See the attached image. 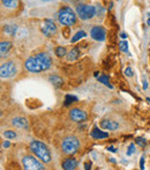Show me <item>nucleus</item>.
I'll list each match as a JSON object with an SVG mask.
<instances>
[{"mask_svg": "<svg viewBox=\"0 0 150 170\" xmlns=\"http://www.w3.org/2000/svg\"><path fill=\"white\" fill-rule=\"evenodd\" d=\"M125 74H126L127 76H133V71H132V68H130V67H127V68L125 69Z\"/></svg>", "mask_w": 150, "mask_h": 170, "instance_id": "obj_29", "label": "nucleus"}, {"mask_svg": "<svg viewBox=\"0 0 150 170\" xmlns=\"http://www.w3.org/2000/svg\"><path fill=\"white\" fill-rule=\"evenodd\" d=\"M80 148V141L76 136H67L61 142V149L67 155L75 154Z\"/></svg>", "mask_w": 150, "mask_h": 170, "instance_id": "obj_3", "label": "nucleus"}, {"mask_svg": "<svg viewBox=\"0 0 150 170\" xmlns=\"http://www.w3.org/2000/svg\"><path fill=\"white\" fill-rule=\"evenodd\" d=\"M120 37H121L122 39H126V38H127V34H126V32H122V34L120 35Z\"/></svg>", "mask_w": 150, "mask_h": 170, "instance_id": "obj_34", "label": "nucleus"}, {"mask_svg": "<svg viewBox=\"0 0 150 170\" xmlns=\"http://www.w3.org/2000/svg\"><path fill=\"white\" fill-rule=\"evenodd\" d=\"M48 81H50L55 88H59V87H61V86L63 84L62 79H61L60 76H58V75H51V76L48 77Z\"/></svg>", "mask_w": 150, "mask_h": 170, "instance_id": "obj_17", "label": "nucleus"}, {"mask_svg": "<svg viewBox=\"0 0 150 170\" xmlns=\"http://www.w3.org/2000/svg\"><path fill=\"white\" fill-rule=\"evenodd\" d=\"M58 21L63 25H73L76 22V15L69 7H62L58 13Z\"/></svg>", "mask_w": 150, "mask_h": 170, "instance_id": "obj_2", "label": "nucleus"}, {"mask_svg": "<svg viewBox=\"0 0 150 170\" xmlns=\"http://www.w3.org/2000/svg\"><path fill=\"white\" fill-rule=\"evenodd\" d=\"M30 149H31V151H32L39 160H42L44 163H48V162L51 161V158H52L51 151H50L48 147H47L45 143H43L42 141H37V140L32 141V142L30 143Z\"/></svg>", "mask_w": 150, "mask_h": 170, "instance_id": "obj_1", "label": "nucleus"}, {"mask_svg": "<svg viewBox=\"0 0 150 170\" xmlns=\"http://www.w3.org/2000/svg\"><path fill=\"white\" fill-rule=\"evenodd\" d=\"M147 101H148L149 103H150V98H149V97H147Z\"/></svg>", "mask_w": 150, "mask_h": 170, "instance_id": "obj_38", "label": "nucleus"}, {"mask_svg": "<svg viewBox=\"0 0 150 170\" xmlns=\"http://www.w3.org/2000/svg\"><path fill=\"white\" fill-rule=\"evenodd\" d=\"M98 81H99V82H102L103 84L107 86L108 88H112V84H110V83H108V81H110L108 75H102V76H98Z\"/></svg>", "mask_w": 150, "mask_h": 170, "instance_id": "obj_23", "label": "nucleus"}, {"mask_svg": "<svg viewBox=\"0 0 150 170\" xmlns=\"http://www.w3.org/2000/svg\"><path fill=\"white\" fill-rule=\"evenodd\" d=\"M90 168H91V163H90V162L84 164V169H85V170H88V169H90Z\"/></svg>", "mask_w": 150, "mask_h": 170, "instance_id": "obj_33", "label": "nucleus"}, {"mask_svg": "<svg viewBox=\"0 0 150 170\" xmlns=\"http://www.w3.org/2000/svg\"><path fill=\"white\" fill-rule=\"evenodd\" d=\"M77 167V161L73 157H68L62 162V168L65 170H74Z\"/></svg>", "mask_w": 150, "mask_h": 170, "instance_id": "obj_15", "label": "nucleus"}, {"mask_svg": "<svg viewBox=\"0 0 150 170\" xmlns=\"http://www.w3.org/2000/svg\"><path fill=\"white\" fill-rule=\"evenodd\" d=\"M148 25H150V14H149V19H148Z\"/></svg>", "mask_w": 150, "mask_h": 170, "instance_id": "obj_37", "label": "nucleus"}, {"mask_svg": "<svg viewBox=\"0 0 150 170\" xmlns=\"http://www.w3.org/2000/svg\"><path fill=\"white\" fill-rule=\"evenodd\" d=\"M87 36V34H85V31H83V30H80V31H77L73 37H72V39H70V42L72 43H75V42H77V40H80L81 38H83V37H85Z\"/></svg>", "mask_w": 150, "mask_h": 170, "instance_id": "obj_21", "label": "nucleus"}, {"mask_svg": "<svg viewBox=\"0 0 150 170\" xmlns=\"http://www.w3.org/2000/svg\"><path fill=\"white\" fill-rule=\"evenodd\" d=\"M12 125L17 128H28V121L23 117H15L12 119Z\"/></svg>", "mask_w": 150, "mask_h": 170, "instance_id": "obj_14", "label": "nucleus"}, {"mask_svg": "<svg viewBox=\"0 0 150 170\" xmlns=\"http://www.w3.org/2000/svg\"><path fill=\"white\" fill-rule=\"evenodd\" d=\"M90 135H91V138L97 139V140H102V139L108 138V133H107V132H104V131H102V130H99L97 126L93 127V130L90 132Z\"/></svg>", "mask_w": 150, "mask_h": 170, "instance_id": "obj_13", "label": "nucleus"}, {"mask_svg": "<svg viewBox=\"0 0 150 170\" xmlns=\"http://www.w3.org/2000/svg\"><path fill=\"white\" fill-rule=\"evenodd\" d=\"M9 146H10V143H9L8 141H5V142L2 143V147H5V148H8Z\"/></svg>", "mask_w": 150, "mask_h": 170, "instance_id": "obj_32", "label": "nucleus"}, {"mask_svg": "<svg viewBox=\"0 0 150 170\" xmlns=\"http://www.w3.org/2000/svg\"><path fill=\"white\" fill-rule=\"evenodd\" d=\"M24 66H25V68H27L29 72H31V73H39V72L43 71L40 64H39L38 60L36 59V57H30V58H28V59L25 60V62H24Z\"/></svg>", "mask_w": 150, "mask_h": 170, "instance_id": "obj_9", "label": "nucleus"}, {"mask_svg": "<svg viewBox=\"0 0 150 170\" xmlns=\"http://www.w3.org/2000/svg\"><path fill=\"white\" fill-rule=\"evenodd\" d=\"M78 57H80V49L74 47V49H72L69 51V53L67 56V59H68V61H74V60L78 59Z\"/></svg>", "mask_w": 150, "mask_h": 170, "instance_id": "obj_16", "label": "nucleus"}, {"mask_svg": "<svg viewBox=\"0 0 150 170\" xmlns=\"http://www.w3.org/2000/svg\"><path fill=\"white\" fill-rule=\"evenodd\" d=\"M90 36L92 39L95 40H98V42H103L105 40L106 38V30L104 27H100V25H95L91 28L90 30Z\"/></svg>", "mask_w": 150, "mask_h": 170, "instance_id": "obj_8", "label": "nucleus"}, {"mask_svg": "<svg viewBox=\"0 0 150 170\" xmlns=\"http://www.w3.org/2000/svg\"><path fill=\"white\" fill-rule=\"evenodd\" d=\"M147 88H148V83H147V81H145V80H144V81H143V89H144V90H145V89H147Z\"/></svg>", "mask_w": 150, "mask_h": 170, "instance_id": "obj_35", "label": "nucleus"}, {"mask_svg": "<svg viewBox=\"0 0 150 170\" xmlns=\"http://www.w3.org/2000/svg\"><path fill=\"white\" fill-rule=\"evenodd\" d=\"M16 73V67L14 65V62L8 61V62H3L0 66V76L1 79H7V77H12L14 76Z\"/></svg>", "mask_w": 150, "mask_h": 170, "instance_id": "obj_6", "label": "nucleus"}, {"mask_svg": "<svg viewBox=\"0 0 150 170\" xmlns=\"http://www.w3.org/2000/svg\"><path fill=\"white\" fill-rule=\"evenodd\" d=\"M10 47H12L10 42H1V44H0V53H1V57H5L7 54V52L9 51Z\"/></svg>", "mask_w": 150, "mask_h": 170, "instance_id": "obj_18", "label": "nucleus"}, {"mask_svg": "<svg viewBox=\"0 0 150 170\" xmlns=\"http://www.w3.org/2000/svg\"><path fill=\"white\" fill-rule=\"evenodd\" d=\"M3 31H5L6 34L10 35V36H14V35L16 34V31H17V27H16V25H5Z\"/></svg>", "mask_w": 150, "mask_h": 170, "instance_id": "obj_20", "label": "nucleus"}, {"mask_svg": "<svg viewBox=\"0 0 150 170\" xmlns=\"http://www.w3.org/2000/svg\"><path fill=\"white\" fill-rule=\"evenodd\" d=\"M22 165L27 170H43L44 169V165H42V163L31 155H25L22 158Z\"/></svg>", "mask_w": 150, "mask_h": 170, "instance_id": "obj_5", "label": "nucleus"}, {"mask_svg": "<svg viewBox=\"0 0 150 170\" xmlns=\"http://www.w3.org/2000/svg\"><path fill=\"white\" fill-rule=\"evenodd\" d=\"M77 101V97L76 96H74V95H66V97H65V105L67 106V105H69V104H72V103H74V102H76Z\"/></svg>", "mask_w": 150, "mask_h": 170, "instance_id": "obj_22", "label": "nucleus"}, {"mask_svg": "<svg viewBox=\"0 0 150 170\" xmlns=\"http://www.w3.org/2000/svg\"><path fill=\"white\" fill-rule=\"evenodd\" d=\"M93 75H95L96 77H98V76H99V72H95V74H93Z\"/></svg>", "mask_w": 150, "mask_h": 170, "instance_id": "obj_36", "label": "nucleus"}, {"mask_svg": "<svg viewBox=\"0 0 150 170\" xmlns=\"http://www.w3.org/2000/svg\"><path fill=\"white\" fill-rule=\"evenodd\" d=\"M2 5L7 8H10V9H14L17 7L18 5V0H1Z\"/></svg>", "mask_w": 150, "mask_h": 170, "instance_id": "obj_19", "label": "nucleus"}, {"mask_svg": "<svg viewBox=\"0 0 150 170\" xmlns=\"http://www.w3.org/2000/svg\"><path fill=\"white\" fill-rule=\"evenodd\" d=\"M140 169H141V170L144 169V156H142L141 160H140Z\"/></svg>", "mask_w": 150, "mask_h": 170, "instance_id": "obj_30", "label": "nucleus"}, {"mask_svg": "<svg viewBox=\"0 0 150 170\" xmlns=\"http://www.w3.org/2000/svg\"><path fill=\"white\" fill-rule=\"evenodd\" d=\"M119 49H120V51L128 53V43H127L126 40L120 42V43H119Z\"/></svg>", "mask_w": 150, "mask_h": 170, "instance_id": "obj_25", "label": "nucleus"}, {"mask_svg": "<svg viewBox=\"0 0 150 170\" xmlns=\"http://www.w3.org/2000/svg\"><path fill=\"white\" fill-rule=\"evenodd\" d=\"M3 136L7 139H15L16 138V133L13 131H5L3 132Z\"/></svg>", "mask_w": 150, "mask_h": 170, "instance_id": "obj_26", "label": "nucleus"}, {"mask_svg": "<svg viewBox=\"0 0 150 170\" xmlns=\"http://www.w3.org/2000/svg\"><path fill=\"white\" fill-rule=\"evenodd\" d=\"M135 142H136L137 145H140V146L143 147V146L147 143V140H145L144 138H141V136H140V138H136V139H135Z\"/></svg>", "mask_w": 150, "mask_h": 170, "instance_id": "obj_28", "label": "nucleus"}, {"mask_svg": "<svg viewBox=\"0 0 150 170\" xmlns=\"http://www.w3.org/2000/svg\"><path fill=\"white\" fill-rule=\"evenodd\" d=\"M107 150H108V151H112V153H117V148H114V147H112V146L107 147Z\"/></svg>", "mask_w": 150, "mask_h": 170, "instance_id": "obj_31", "label": "nucleus"}, {"mask_svg": "<svg viewBox=\"0 0 150 170\" xmlns=\"http://www.w3.org/2000/svg\"><path fill=\"white\" fill-rule=\"evenodd\" d=\"M40 30H42V32L46 37H51V36H53V35L57 34V25H55V23L52 20L45 19L44 22L40 25Z\"/></svg>", "mask_w": 150, "mask_h": 170, "instance_id": "obj_7", "label": "nucleus"}, {"mask_svg": "<svg viewBox=\"0 0 150 170\" xmlns=\"http://www.w3.org/2000/svg\"><path fill=\"white\" fill-rule=\"evenodd\" d=\"M42 1H50V0H42Z\"/></svg>", "mask_w": 150, "mask_h": 170, "instance_id": "obj_39", "label": "nucleus"}, {"mask_svg": "<svg viewBox=\"0 0 150 170\" xmlns=\"http://www.w3.org/2000/svg\"><path fill=\"white\" fill-rule=\"evenodd\" d=\"M36 59H37L38 62L40 64L43 71L48 69V68L51 67V65H52V59H51V57H50L47 53H45V52L38 53V54L36 56Z\"/></svg>", "mask_w": 150, "mask_h": 170, "instance_id": "obj_11", "label": "nucleus"}, {"mask_svg": "<svg viewBox=\"0 0 150 170\" xmlns=\"http://www.w3.org/2000/svg\"><path fill=\"white\" fill-rule=\"evenodd\" d=\"M76 13L81 20H90L96 14V8L91 5H78L76 7Z\"/></svg>", "mask_w": 150, "mask_h": 170, "instance_id": "obj_4", "label": "nucleus"}, {"mask_svg": "<svg viewBox=\"0 0 150 170\" xmlns=\"http://www.w3.org/2000/svg\"><path fill=\"white\" fill-rule=\"evenodd\" d=\"M54 53H55L57 57H63L65 54H67V51H66L65 47H62V46H58V47H55Z\"/></svg>", "mask_w": 150, "mask_h": 170, "instance_id": "obj_24", "label": "nucleus"}, {"mask_svg": "<svg viewBox=\"0 0 150 170\" xmlns=\"http://www.w3.org/2000/svg\"><path fill=\"white\" fill-rule=\"evenodd\" d=\"M135 150H136V148H135V146H134V143H130L129 146H128V149H127V155L129 156V155H132V154H134L135 153Z\"/></svg>", "mask_w": 150, "mask_h": 170, "instance_id": "obj_27", "label": "nucleus"}, {"mask_svg": "<svg viewBox=\"0 0 150 170\" xmlns=\"http://www.w3.org/2000/svg\"><path fill=\"white\" fill-rule=\"evenodd\" d=\"M69 118L73 120V121H76V123H82V121H85L87 118H88V114L87 112H84L83 110L81 109H77V108H74L69 111Z\"/></svg>", "mask_w": 150, "mask_h": 170, "instance_id": "obj_10", "label": "nucleus"}, {"mask_svg": "<svg viewBox=\"0 0 150 170\" xmlns=\"http://www.w3.org/2000/svg\"><path fill=\"white\" fill-rule=\"evenodd\" d=\"M100 127L105 130H110V131H115L119 128V124L111 119H103L100 121Z\"/></svg>", "mask_w": 150, "mask_h": 170, "instance_id": "obj_12", "label": "nucleus"}]
</instances>
